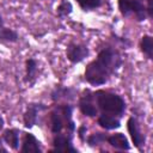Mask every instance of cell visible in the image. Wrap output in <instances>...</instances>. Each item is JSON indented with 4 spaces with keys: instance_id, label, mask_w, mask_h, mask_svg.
<instances>
[{
    "instance_id": "cell-6",
    "label": "cell",
    "mask_w": 153,
    "mask_h": 153,
    "mask_svg": "<svg viewBox=\"0 0 153 153\" xmlns=\"http://www.w3.org/2000/svg\"><path fill=\"white\" fill-rule=\"evenodd\" d=\"M47 109V106L42 103H30L26 106V110L24 112L23 116V122H24V127L30 129L32 128L35 124H37L38 122V114L41 111H44Z\"/></svg>"
},
{
    "instance_id": "cell-4",
    "label": "cell",
    "mask_w": 153,
    "mask_h": 153,
    "mask_svg": "<svg viewBox=\"0 0 153 153\" xmlns=\"http://www.w3.org/2000/svg\"><path fill=\"white\" fill-rule=\"evenodd\" d=\"M118 10L124 17L134 14L139 22L145 20L147 17L146 7L140 0H118Z\"/></svg>"
},
{
    "instance_id": "cell-11",
    "label": "cell",
    "mask_w": 153,
    "mask_h": 153,
    "mask_svg": "<svg viewBox=\"0 0 153 153\" xmlns=\"http://www.w3.org/2000/svg\"><path fill=\"white\" fill-rule=\"evenodd\" d=\"M25 78H24V81L29 85H33L36 79H37V74H38V62L30 57L25 61Z\"/></svg>"
},
{
    "instance_id": "cell-21",
    "label": "cell",
    "mask_w": 153,
    "mask_h": 153,
    "mask_svg": "<svg viewBox=\"0 0 153 153\" xmlns=\"http://www.w3.org/2000/svg\"><path fill=\"white\" fill-rule=\"evenodd\" d=\"M86 131V127L85 126H81L79 129H78V134H79V137L81 140H84V133Z\"/></svg>"
},
{
    "instance_id": "cell-19",
    "label": "cell",
    "mask_w": 153,
    "mask_h": 153,
    "mask_svg": "<svg viewBox=\"0 0 153 153\" xmlns=\"http://www.w3.org/2000/svg\"><path fill=\"white\" fill-rule=\"evenodd\" d=\"M79 6L84 10V11H91L94 8H98L102 5L100 0H76Z\"/></svg>"
},
{
    "instance_id": "cell-16",
    "label": "cell",
    "mask_w": 153,
    "mask_h": 153,
    "mask_svg": "<svg viewBox=\"0 0 153 153\" xmlns=\"http://www.w3.org/2000/svg\"><path fill=\"white\" fill-rule=\"evenodd\" d=\"M140 48L141 51L146 55L147 59L153 57V38L149 35H143L141 41H140Z\"/></svg>"
},
{
    "instance_id": "cell-23",
    "label": "cell",
    "mask_w": 153,
    "mask_h": 153,
    "mask_svg": "<svg viewBox=\"0 0 153 153\" xmlns=\"http://www.w3.org/2000/svg\"><path fill=\"white\" fill-rule=\"evenodd\" d=\"M4 124H5V122H4V118L0 116V130L4 128Z\"/></svg>"
},
{
    "instance_id": "cell-14",
    "label": "cell",
    "mask_w": 153,
    "mask_h": 153,
    "mask_svg": "<svg viewBox=\"0 0 153 153\" xmlns=\"http://www.w3.org/2000/svg\"><path fill=\"white\" fill-rule=\"evenodd\" d=\"M19 134H20L19 129H17V128H8V129L4 130L2 140L8 145L10 148L18 149V147H19Z\"/></svg>"
},
{
    "instance_id": "cell-12",
    "label": "cell",
    "mask_w": 153,
    "mask_h": 153,
    "mask_svg": "<svg viewBox=\"0 0 153 153\" xmlns=\"http://www.w3.org/2000/svg\"><path fill=\"white\" fill-rule=\"evenodd\" d=\"M98 124L106 129V130H111V129H117L121 127V122H120V118L117 116H114V115H109V114H102L98 116V120H97Z\"/></svg>"
},
{
    "instance_id": "cell-7",
    "label": "cell",
    "mask_w": 153,
    "mask_h": 153,
    "mask_svg": "<svg viewBox=\"0 0 153 153\" xmlns=\"http://www.w3.org/2000/svg\"><path fill=\"white\" fill-rule=\"evenodd\" d=\"M93 93L90 90L84 91L82 96L79 99V109L80 111L88 117H94L98 116V108L93 103Z\"/></svg>"
},
{
    "instance_id": "cell-13",
    "label": "cell",
    "mask_w": 153,
    "mask_h": 153,
    "mask_svg": "<svg viewBox=\"0 0 153 153\" xmlns=\"http://www.w3.org/2000/svg\"><path fill=\"white\" fill-rule=\"evenodd\" d=\"M106 141L110 146L117 148V149H122V151H128L130 148V145H129V141L128 139L126 137L124 134L122 133H115L110 136L106 137Z\"/></svg>"
},
{
    "instance_id": "cell-3",
    "label": "cell",
    "mask_w": 153,
    "mask_h": 153,
    "mask_svg": "<svg viewBox=\"0 0 153 153\" xmlns=\"http://www.w3.org/2000/svg\"><path fill=\"white\" fill-rule=\"evenodd\" d=\"M73 108L68 104L56 106L50 114V129L54 134L61 133L66 128L68 134H72L75 130V124L72 120Z\"/></svg>"
},
{
    "instance_id": "cell-1",
    "label": "cell",
    "mask_w": 153,
    "mask_h": 153,
    "mask_svg": "<svg viewBox=\"0 0 153 153\" xmlns=\"http://www.w3.org/2000/svg\"><path fill=\"white\" fill-rule=\"evenodd\" d=\"M121 63V56L116 50L104 48L98 53L97 57L87 65L84 74L85 80L93 86L103 85L117 71Z\"/></svg>"
},
{
    "instance_id": "cell-2",
    "label": "cell",
    "mask_w": 153,
    "mask_h": 153,
    "mask_svg": "<svg viewBox=\"0 0 153 153\" xmlns=\"http://www.w3.org/2000/svg\"><path fill=\"white\" fill-rule=\"evenodd\" d=\"M93 99L96 100V104L98 109L109 115H114L117 117H122L124 111H126V102L123 98L116 93L104 91V90H98L93 93Z\"/></svg>"
},
{
    "instance_id": "cell-10",
    "label": "cell",
    "mask_w": 153,
    "mask_h": 153,
    "mask_svg": "<svg viewBox=\"0 0 153 153\" xmlns=\"http://www.w3.org/2000/svg\"><path fill=\"white\" fill-rule=\"evenodd\" d=\"M41 142L36 139V136L31 133H25L24 137H23V143H22V148L20 152L22 153H41L42 148H41Z\"/></svg>"
},
{
    "instance_id": "cell-5",
    "label": "cell",
    "mask_w": 153,
    "mask_h": 153,
    "mask_svg": "<svg viewBox=\"0 0 153 153\" xmlns=\"http://www.w3.org/2000/svg\"><path fill=\"white\" fill-rule=\"evenodd\" d=\"M90 51L85 44L71 42L66 49V56L72 63H79L88 56Z\"/></svg>"
},
{
    "instance_id": "cell-8",
    "label": "cell",
    "mask_w": 153,
    "mask_h": 153,
    "mask_svg": "<svg viewBox=\"0 0 153 153\" xmlns=\"http://www.w3.org/2000/svg\"><path fill=\"white\" fill-rule=\"evenodd\" d=\"M53 146H54V151L56 152H66V153H76V148L73 147L72 143V134H61L57 133L55 134L54 139H53Z\"/></svg>"
},
{
    "instance_id": "cell-15",
    "label": "cell",
    "mask_w": 153,
    "mask_h": 153,
    "mask_svg": "<svg viewBox=\"0 0 153 153\" xmlns=\"http://www.w3.org/2000/svg\"><path fill=\"white\" fill-rule=\"evenodd\" d=\"M74 94H75V92H74L73 88L57 86L51 92V99L54 102H59L61 99H73L74 98Z\"/></svg>"
},
{
    "instance_id": "cell-9",
    "label": "cell",
    "mask_w": 153,
    "mask_h": 153,
    "mask_svg": "<svg viewBox=\"0 0 153 153\" xmlns=\"http://www.w3.org/2000/svg\"><path fill=\"white\" fill-rule=\"evenodd\" d=\"M127 128L128 131L130 134V137L133 140V143L135 147H137L139 149H141L142 145H145V136L141 133L140 128H139V123L136 121L135 117H129L127 121Z\"/></svg>"
},
{
    "instance_id": "cell-20",
    "label": "cell",
    "mask_w": 153,
    "mask_h": 153,
    "mask_svg": "<svg viewBox=\"0 0 153 153\" xmlns=\"http://www.w3.org/2000/svg\"><path fill=\"white\" fill-rule=\"evenodd\" d=\"M106 137L108 136L104 133H94L87 137V143L90 146H96V145H99V143L106 141Z\"/></svg>"
},
{
    "instance_id": "cell-18",
    "label": "cell",
    "mask_w": 153,
    "mask_h": 153,
    "mask_svg": "<svg viewBox=\"0 0 153 153\" xmlns=\"http://www.w3.org/2000/svg\"><path fill=\"white\" fill-rule=\"evenodd\" d=\"M72 11H73L72 4H71L68 0H62V1L59 4L57 8H56V14H57L59 18L63 19V18L68 17V16L72 13Z\"/></svg>"
},
{
    "instance_id": "cell-22",
    "label": "cell",
    "mask_w": 153,
    "mask_h": 153,
    "mask_svg": "<svg viewBox=\"0 0 153 153\" xmlns=\"http://www.w3.org/2000/svg\"><path fill=\"white\" fill-rule=\"evenodd\" d=\"M2 141H4V140L0 137V152H2V153H7V149L4 147V143H2Z\"/></svg>"
},
{
    "instance_id": "cell-24",
    "label": "cell",
    "mask_w": 153,
    "mask_h": 153,
    "mask_svg": "<svg viewBox=\"0 0 153 153\" xmlns=\"http://www.w3.org/2000/svg\"><path fill=\"white\" fill-rule=\"evenodd\" d=\"M1 25H4V19H2V17L0 16V26H1Z\"/></svg>"
},
{
    "instance_id": "cell-17",
    "label": "cell",
    "mask_w": 153,
    "mask_h": 153,
    "mask_svg": "<svg viewBox=\"0 0 153 153\" xmlns=\"http://www.w3.org/2000/svg\"><path fill=\"white\" fill-rule=\"evenodd\" d=\"M19 38L17 31H14L13 29L6 27L5 25L0 26V41L1 42H8V43H14L17 42Z\"/></svg>"
}]
</instances>
